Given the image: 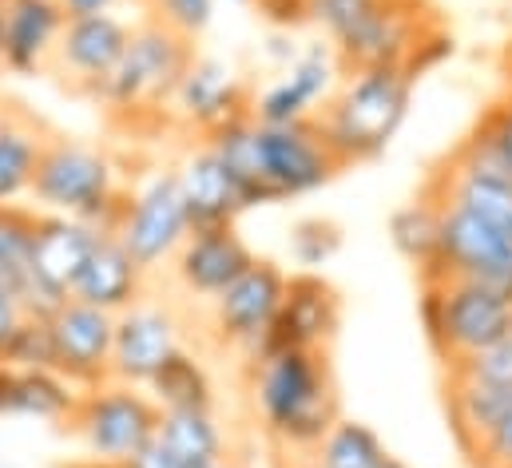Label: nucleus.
Returning <instances> with one entry per match:
<instances>
[{"label":"nucleus","mask_w":512,"mask_h":468,"mask_svg":"<svg viewBox=\"0 0 512 468\" xmlns=\"http://www.w3.org/2000/svg\"><path fill=\"white\" fill-rule=\"evenodd\" d=\"M203 143H211V151L239 179L251 211L314 195L346 171L330 151L318 119L258 123L255 116H243L207 135Z\"/></svg>","instance_id":"obj_1"},{"label":"nucleus","mask_w":512,"mask_h":468,"mask_svg":"<svg viewBox=\"0 0 512 468\" xmlns=\"http://www.w3.org/2000/svg\"><path fill=\"white\" fill-rule=\"evenodd\" d=\"M247 389L266 441L286 457H310L342 417L330 350H266L247 361Z\"/></svg>","instance_id":"obj_2"},{"label":"nucleus","mask_w":512,"mask_h":468,"mask_svg":"<svg viewBox=\"0 0 512 468\" xmlns=\"http://www.w3.org/2000/svg\"><path fill=\"white\" fill-rule=\"evenodd\" d=\"M195 64V40L171 32L155 16L135 20L128 40V52L112 68V76L92 92V104L120 127L147 131V127H167V108Z\"/></svg>","instance_id":"obj_3"},{"label":"nucleus","mask_w":512,"mask_h":468,"mask_svg":"<svg viewBox=\"0 0 512 468\" xmlns=\"http://www.w3.org/2000/svg\"><path fill=\"white\" fill-rule=\"evenodd\" d=\"M128 195L131 183L124 175V163L108 147L52 131L28 199L44 215L84 219L104 234H116L128 211Z\"/></svg>","instance_id":"obj_4"},{"label":"nucleus","mask_w":512,"mask_h":468,"mask_svg":"<svg viewBox=\"0 0 512 468\" xmlns=\"http://www.w3.org/2000/svg\"><path fill=\"white\" fill-rule=\"evenodd\" d=\"M413 88H417L413 68H362L342 76L326 108L314 116L342 167H362L382 159L409 119Z\"/></svg>","instance_id":"obj_5"},{"label":"nucleus","mask_w":512,"mask_h":468,"mask_svg":"<svg viewBox=\"0 0 512 468\" xmlns=\"http://www.w3.org/2000/svg\"><path fill=\"white\" fill-rule=\"evenodd\" d=\"M417 286V318L441 369H453L465 357L489 350L512 330V298L493 286L469 278H433Z\"/></svg>","instance_id":"obj_6"},{"label":"nucleus","mask_w":512,"mask_h":468,"mask_svg":"<svg viewBox=\"0 0 512 468\" xmlns=\"http://www.w3.org/2000/svg\"><path fill=\"white\" fill-rule=\"evenodd\" d=\"M163 409L139 385L104 381L96 389H80L76 413L68 421V437L96 465H120L143 453L159 433Z\"/></svg>","instance_id":"obj_7"},{"label":"nucleus","mask_w":512,"mask_h":468,"mask_svg":"<svg viewBox=\"0 0 512 468\" xmlns=\"http://www.w3.org/2000/svg\"><path fill=\"white\" fill-rule=\"evenodd\" d=\"M191 231L195 223H191L175 167H155L151 175L131 183L128 211L116 227V238L128 246L131 258L147 274H155L159 266H171V258L191 238Z\"/></svg>","instance_id":"obj_8"},{"label":"nucleus","mask_w":512,"mask_h":468,"mask_svg":"<svg viewBox=\"0 0 512 468\" xmlns=\"http://www.w3.org/2000/svg\"><path fill=\"white\" fill-rule=\"evenodd\" d=\"M100 238H104V231L84 223V219L40 211L32 270L20 286L24 306L32 310V318H52L72 298V286H76V278H80V270H84V262H88V254L96 250Z\"/></svg>","instance_id":"obj_9"},{"label":"nucleus","mask_w":512,"mask_h":468,"mask_svg":"<svg viewBox=\"0 0 512 468\" xmlns=\"http://www.w3.org/2000/svg\"><path fill=\"white\" fill-rule=\"evenodd\" d=\"M286 282L290 274L278 262L255 258V266L211 302V338L223 350H235L243 361H255L278 322Z\"/></svg>","instance_id":"obj_10"},{"label":"nucleus","mask_w":512,"mask_h":468,"mask_svg":"<svg viewBox=\"0 0 512 468\" xmlns=\"http://www.w3.org/2000/svg\"><path fill=\"white\" fill-rule=\"evenodd\" d=\"M433 278H469L512 298V234L461 207H441L437 258L425 274H417V282Z\"/></svg>","instance_id":"obj_11"},{"label":"nucleus","mask_w":512,"mask_h":468,"mask_svg":"<svg viewBox=\"0 0 512 468\" xmlns=\"http://www.w3.org/2000/svg\"><path fill=\"white\" fill-rule=\"evenodd\" d=\"M255 104V88L219 56H195V64L187 68V76L179 80L167 123L179 131H195L199 139L215 135L219 127L235 123V119L251 116Z\"/></svg>","instance_id":"obj_12"},{"label":"nucleus","mask_w":512,"mask_h":468,"mask_svg":"<svg viewBox=\"0 0 512 468\" xmlns=\"http://www.w3.org/2000/svg\"><path fill=\"white\" fill-rule=\"evenodd\" d=\"M421 191L433 195L441 207H461L512 234V175L481 159L465 139L429 171Z\"/></svg>","instance_id":"obj_13"},{"label":"nucleus","mask_w":512,"mask_h":468,"mask_svg":"<svg viewBox=\"0 0 512 468\" xmlns=\"http://www.w3.org/2000/svg\"><path fill=\"white\" fill-rule=\"evenodd\" d=\"M131 28L135 24H128L120 12H108V16H68L60 48H56L48 72L68 92L92 100V92L112 76V68L128 52Z\"/></svg>","instance_id":"obj_14"},{"label":"nucleus","mask_w":512,"mask_h":468,"mask_svg":"<svg viewBox=\"0 0 512 468\" xmlns=\"http://www.w3.org/2000/svg\"><path fill=\"white\" fill-rule=\"evenodd\" d=\"M183 350V322L167 302L139 298L131 310L116 314L112 381L147 389L151 377Z\"/></svg>","instance_id":"obj_15"},{"label":"nucleus","mask_w":512,"mask_h":468,"mask_svg":"<svg viewBox=\"0 0 512 468\" xmlns=\"http://www.w3.org/2000/svg\"><path fill=\"white\" fill-rule=\"evenodd\" d=\"M48 326H52V350H56L60 377H68L76 389H96V385L112 381L116 314L68 298L48 318Z\"/></svg>","instance_id":"obj_16"},{"label":"nucleus","mask_w":512,"mask_h":468,"mask_svg":"<svg viewBox=\"0 0 512 468\" xmlns=\"http://www.w3.org/2000/svg\"><path fill=\"white\" fill-rule=\"evenodd\" d=\"M338 72H342L338 52L326 40L302 48V56L290 68H282V76L274 84L255 92L251 116L258 123H302V119H314L326 108V100L334 96V88L342 84Z\"/></svg>","instance_id":"obj_17"},{"label":"nucleus","mask_w":512,"mask_h":468,"mask_svg":"<svg viewBox=\"0 0 512 468\" xmlns=\"http://www.w3.org/2000/svg\"><path fill=\"white\" fill-rule=\"evenodd\" d=\"M342 294L318 270L290 274L266 350H330L342 330ZM262 350V353H266Z\"/></svg>","instance_id":"obj_18"},{"label":"nucleus","mask_w":512,"mask_h":468,"mask_svg":"<svg viewBox=\"0 0 512 468\" xmlns=\"http://www.w3.org/2000/svg\"><path fill=\"white\" fill-rule=\"evenodd\" d=\"M251 242L239 234V227H195L191 238L171 258V274L179 290H187L199 302H215L227 286H235L255 266Z\"/></svg>","instance_id":"obj_19"},{"label":"nucleus","mask_w":512,"mask_h":468,"mask_svg":"<svg viewBox=\"0 0 512 468\" xmlns=\"http://www.w3.org/2000/svg\"><path fill=\"white\" fill-rule=\"evenodd\" d=\"M4 12V72L32 80L52 68L68 12L60 0H0Z\"/></svg>","instance_id":"obj_20"},{"label":"nucleus","mask_w":512,"mask_h":468,"mask_svg":"<svg viewBox=\"0 0 512 468\" xmlns=\"http://www.w3.org/2000/svg\"><path fill=\"white\" fill-rule=\"evenodd\" d=\"M175 171H179V187L195 227H239V219L251 211L239 179L211 151V143L191 147Z\"/></svg>","instance_id":"obj_21"},{"label":"nucleus","mask_w":512,"mask_h":468,"mask_svg":"<svg viewBox=\"0 0 512 468\" xmlns=\"http://www.w3.org/2000/svg\"><path fill=\"white\" fill-rule=\"evenodd\" d=\"M72 298L96 310H108V314H124L139 298H147V270L131 258V250L116 234H104L96 250L88 254L72 286Z\"/></svg>","instance_id":"obj_22"},{"label":"nucleus","mask_w":512,"mask_h":468,"mask_svg":"<svg viewBox=\"0 0 512 468\" xmlns=\"http://www.w3.org/2000/svg\"><path fill=\"white\" fill-rule=\"evenodd\" d=\"M80 389L56 369H20L0 361V417H24L68 429Z\"/></svg>","instance_id":"obj_23"},{"label":"nucleus","mask_w":512,"mask_h":468,"mask_svg":"<svg viewBox=\"0 0 512 468\" xmlns=\"http://www.w3.org/2000/svg\"><path fill=\"white\" fill-rule=\"evenodd\" d=\"M445 417L461 457H469L505 417H512V385L445 377Z\"/></svg>","instance_id":"obj_24"},{"label":"nucleus","mask_w":512,"mask_h":468,"mask_svg":"<svg viewBox=\"0 0 512 468\" xmlns=\"http://www.w3.org/2000/svg\"><path fill=\"white\" fill-rule=\"evenodd\" d=\"M48 135L52 131L36 116H28L12 104H0V207L32 195Z\"/></svg>","instance_id":"obj_25"},{"label":"nucleus","mask_w":512,"mask_h":468,"mask_svg":"<svg viewBox=\"0 0 512 468\" xmlns=\"http://www.w3.org/2000/svg\"><path fill=\"white\" fill-rule=\"evenodd\" d=\"M155 437L187 468L231 457V437H227L223 421L215 417V409H175V413H163Z\"/></svg>","instance_id":"obj_26"},{"label":"nucleus","mask_w":512,"mask_h":468,"mask_svg":"<svg viewBox=\"0 0 512 468\" xmlns=\"http://www.w3.org/2000/svg\"><path fill=\"white\" fill-rule=\"evenodd\" d=\"M147 393L155 397V405H159L163 413H175V409H215V381H211V369L203 365L199 353H191L187 346L151 377Z\"/></svg>","instance_id":"obj_27"},{"label":"nucleus","mask_w":512,"mask_h":468,"mask_svg":"<svg viewBox=\"0 0 512 468\" xmlns=\"http://www.w3.org/2000/svg\"><path fill=\"white\" fill-rule=\"evenodd\" d=\"M389 242L393 250L417 270L425 274L437 258V242H441V203L433 195H417L405 207H397L389 215Z\"/></svg>","instance_id":"obj_28"},{"label":"nucleus","mask_w":512,"mask_h":468,"mask_svg":"<svg viewBox=\"0 0 512 468\" xmlns=\"http://www.w3.org/2000/svg\"><path fill=\"white\" fill-rule=\"evenodd\" d=\"M389 457L393 453L385 449L378 429L354 417H338L334 429L322 437V445L310 453L318 468H382Z\"/></svg>","instance_id":"obj_29"},{"label":"nucleus","mask_w":512,"mask_h":468,"mask_svg":"<svg viewBox=\"0 0 512 468\" xmlns=\"http://www.w3.org/2000/svg\"><path fill=\"white\" fill-rule=\"evenodd\" d=\"M40 211L24 203L0 207V286H24L32 270V246H36Z\"/></svg>","instance_id":"obj_30"},{"label":"nucleus","mask_w":512,"mask_h":468,"mask_svg":"<svg viewBox=\"0 0 512 468\" xmlns=\"http://www.w3.org/2000/svg\"><path fill=\"white\" fill-rule=\"evenodd\" d=\"M385 0H306V24L322 32V40L338 52L350 36L362 32V24L382 8Z\"/></svg>","instance_id":"obj_31"},{"label":"nucleus","mask_w":512,"mask_h":468,"mask_svg":"<svg viewBox=\"0 0 512 468\" xmlns=\"http://www.w3.org/2000/svg\"><path fill=\"white\" fill-rule=\"evenodd\" d=\"M465 143H469L481 159L497 163L505 175H512V96L493 100V104L477 116V123L469 127Z\"/></svg>","instance_id":"obj_32"},{"label":"nucleus","mask_w":512,"mask_h":468,"mask_svg":"<svg viewBox=\"0 0 512 468\" xmlns=\"http://www.w3.org/2000/svg\"><path fill=\"white\" fill-rule=\"evenodd\" d=\"M286 246H290V258H294L298 266L318 270V266H326L330 258H338V250H342V227L330 223V219H318V215L298 219V223L290 227Z\"/></svg>","instance_id":"obj_33"},{"label":"nucleus","mask_w":512,"mask_h":468,"mask_svg":"<svg viewBox=\"0 0 512 468\" xmlns=\"http://www.w3.org/2000/svg\"><path fill=\"white\" fill-rule=\"evenodd\" d=\"M147 16L187 40H199L215 20V0H147Z\"/></svg>","instance_id":"obj_34"},{"label":"nucleus","mask_w":512,"mask_h":468,"mask_svg":"<svg viewBox=\"0 0 512 468\" xmlns=\"http://www.w3.org/2000/svg\"><path fill=\"white\" fill-rule=\"evenodd\" d=\"M445 377H465V381H485V385H512V330L493 342L489 350L465 357L461 365L445 369Z\"/></svg>","instance_id":"obj_35"},{"label":"nucleus","mask_w":512,"mask_h":468,"mask_svg":"<svg viewBox=\"0 0 512 468\" xmlns=\"http://www.w3.org/2000/svg\"><path fill=\"white\" fill-rule=\"evenodd\" d=\"M8 365H20V369H56V350H52V326H48V318H28V326L20 330L16 346L8 353Z\"/></svg>","instance_id":"obj_36"},{"label":"nucleus","mask_w":512,"mask_h":468,"mask_svg":"<svg viewBox=\"0 0 512 468\" xmlns=\"http://www.w3.org/2000/svg\"><path fill=\"white\" fill-rule=\"evenodd\" d=\"M28 318H32V310L24 306V294L16 286H0V361H8Z\"/></svg>","instance_id":"obj_37"},{"label":"nucleus","mask_w":512,"mask_h":468,"mask_svg":"<svg viewBox=\"0 0 512 468\" xmlns=\"http://www.w3.org/2000/svg\"><path fill=\"white\" fill-rule=\"evenodd\" d=\"M465 461L473 468H512V417H505Z\"/></svg>","instance_id":"obj_38"},{"label":"nucleus","mask_w":512,"mask_h":468,"mask_svg":"<svg viewBox=\"0 0 512 468\" xmlns=\"http://www.w3.org/2000/svg\"><path fill=\"white\" fill-rule=\"evenodd\" d=\"M258 16L266 24H274L278 32H290L298 24H306V0H255Z\"/></svg>","instance_id":"obj_39"},{"label":"nucleus","mask_w":512,"mask_h":468,"mask_svg":"<svg viewBox=\"0 0 512 468\" xmlns=\"http://www.w3.org/2000/svg\"><path fill=\"white\" fill-rule=\"evenodd\" d=\"M298 56H302V48L294 44V36H290V32H278V36H270V40H266V60H270V64L290 68Z\"/></svg>","instance_id":"obj_40"},{"label":"nucleus","mask_w":512,"mask_h":468,"mask_svg":"<svg viewBox=\"0 0 512 468\" xmlns=\"http://www.w3.org/2000/svg\"><path fill=\"white\" fill-rule=\"evenodd\" d=\"M68 16H108V12H120L128 0H60Z\"/></svg>","instance_id":"obj_41"},{"label":"nucleus","mask_w":512,"mask_h":468,"mask_svg":"<svg viewBox=\"0 0 512 468\" xmlns=\"http://www.w3.org/2000/svg\"><path fill=\"white\" fill-rule=\"evenodd\" d=\"M505 96H512V44L505 52Z\"/></svg>","instance_id":"obj_42"},{"label":"nucleus","mask_w":512,"mask_h":468,"mask_svg":"<svg viewBox=\"0 0 512 468\" xmlns=\"http://www.w3.org/2000/svg\"><path fill=\"white\" fill-rule=\"evenodd\" d=\"M191 468H239L231 457H223V461H207V465H191Z\"/></svg>","instance_id":"obj_43"},{"label":"nucleus","mask_w":512,"mask_h":468,"mask_svg":"<svg viewBox=\"0 0 512 468\" xmlns=\"http://www.w3.org/2000/svg\"><path fill=\"white\" fill-rule=\"evenodd\" d=\"M290 468H318L310 457H290Z\"/></svg>","instance_id":"obj_44"},{"label":"nucleus","mask_w":512,"mask_h":468,"mask_svg":"<svg viewBox=\"0 0 512 468\" xmlns=\"http://www.w3.org/2000/svg\"><path fill=\"white\" fill-rule=\"evenodd\" d=\"M0 68H4V12H0Z\"/></svg>","instance_id":"obj_45"},{"label":"nucleus","mask_w":512,"mask_h":468,"mask_svg":"<svg viewBox=\"0 0 512 468\" xmlns=\"http://www.w3.org/2000/svg\"><path fill=\"white\" fill-rule=\"evenodd\" d=\"M382 468H409V465H405V461H397V457H389V461H385Z\"/></svg>","instance_id":"obj_46"},{"label":"nucleus","mask_w":512,"mask_h":468,"mask_svg":"<svg viewBox=\"0 0 512 468\" xmlns=\"http://www.w3.org/2000/svg\"><path fill=\"white\" fill-rule=\"evenodd\" d=\"M231 4H247V8H255V0H231Z\"/></svg>","instance_id":"obj_47"}]
</instances>
